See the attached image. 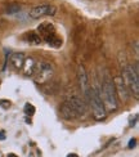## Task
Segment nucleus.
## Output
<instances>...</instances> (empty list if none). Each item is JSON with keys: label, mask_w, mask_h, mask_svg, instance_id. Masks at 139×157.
Segmentation results:
<instances>
[{"label": "nucleus", "mask_w": 139, "mask_h": 157, "mask_svg": "<svg viewBox=\"0 0 139 157\" xmlns=\"http://www.w3.org/2000/svg\"><path fill=\"white\" fill-rule=\"evenodd\" d=\"M101 91L102 101L104 103L106 111H116L118 104H117V95H116V89L112 77L108 72H104L102 77V86L99 89Z\"/></svg>", "instance_id": "obj_1"}, {"label": "nucleus", "mask_w": 139, "mask_h": 157, "mask_svg": "<svg viewBox=\"0 0 139 157\" xmlns=\"http://www.w3.org/2000/svg\"><path fill=\"white\" fill-rule=\"evenodd\" d=\"M88 102L90 103L91 115H93V117H94V120L102 121V120H104L106 117H107V111H106L104 103H103L102 97H101V91H99L98 88L90 86Z\"/></svg>", "instance_id": "obj_2"}, {"label": "nucleus", "mask_w": 139, "mask_h": 157, "mask_svg": "<svg viewBox=\"0 0 139 157\" xmlns=\"http://www.w3.org/2000/svg\"><path fill=\"white\" fill-rule=\"evenodd\" d=\"M124 81L126 84L129 91H131L135 97L139 95V70L138 64L135 66H126L124 68Z\"/></svg>", "instance_id": "obj_3"}, {"label": "nucleus", "mask_w": 139, "mask_h": 157, "mask_svg": "<svg viewBox=\"0 0 139 157\" xmlns=\"http://www.w3.org/2000/svg\"><path fill=\"white\" fill-rule=\"evenodd\" d=\"M54 70H53L52 64L48 62H36V67L34 71V78L37 84H45L48 82L53 77Z\"/></svg>", "instance_id": "obj_4"}, {"label": "nucleus", "mask_w": 139, "mask_h": 157, "mask_svg": "<svg viewBox=\"0 0 139 157\" xmlns=\"http://www.w3.org/2000/svg\"><path fill=\"white\" fill-rule=\"evenodd\" d=\"M56 13H57V8L54 5H52V4H41V5L34 6V8L30 10L29 16L32 19H40L43 17L54 16Z\"/></svg>", "instance_id": "obj_5"}, {"label": "nucleus", "mask_w": 139, "mask_h": 157, "mask_svg": "<svg viewBox=\"0 0 139 157\" xmlns=\"http://www.w3.org/2000/svg\"><path fill=\"white\" fill-rule=\"evenodd\" d=\"M114 84H115V89H116V95L122 101V103H126L130 98V91L125 84L122 76H116L114 78Z\"/></svg>", "instance_id": "obj_6"}, {"label": "nucleus", "mask_w": 139, "mask_h": 157, "mask_svg": "<svg viewBox=\"0 0 139 157\" xmlns=\"http://www.w3.org/2000/svg\"><path fill=\"white\" fill-rule=\"evenodd\" d=\"M77 77H79V85H80V89L83 91L84 97L89 98V90H90V82H89V78H88V74H87V70L83 64L79 66V72H77Z\"/></svg>", "instance_id": "obj_7"}, {"label": "nucleus", "mask_w": 139, "mask_h": 157, "mask_svg": "<svg viewBox=\"0 0 139 157\" xmlns=\"http://www.w3.org/2000/svg\"><path fill=\"white\" fill-rule=\"evenodd\" d=\"M67 102L72 106V108L76 111L77 116H85V113H87V107H85L84 101H81L79 97H72Z\"/></svg>", "instance_id": "obj_8"}, {"label": "nucleus", "mask_w": 139, "mask_h": 157, "mask_svg": "<svg viewBox=\"0 0 139 157\" xmlns=\"http://www.w3.org/2000/svg\"><path fill=\"white\" fill-rule=\"evenodd\" d=\"M59 113H61V116L66 120H74V119H76V117H79L76 111L72 108V106L68 102H64L62 104L61 109H59Z\"/></svg>", "instance_id": "obj_9"}, {"label": "nucleus", "mask_w": 139, "mask_h": 157, "mask_svg": "<svg viewBox=\"0 0 139 157\" xmlns=\"http://www.w3.org/2000/svg\"><path fill=\"white\" fill-rule=\"evenodd\" d=\"M25 58H26V57H25L23 53H12V54H10V58H9L10 66L14 68L16 71L22 70L23 62H25Z\"/></svg>", "instance_id": "obj_10"}, {"label": "nucleus", "mask_w": 139, "mask_h": 157, "mask_svg": "<svg viewBox=\"0 0 139 157\" xmlns=\"http://www.w3.org/2000/svg\"><path fill=\"white\" fill-rule=\"evenodd\" d=\"M35 67H36V61L34 59V58H25L22 71L25 72L26 76H32V75H34Z\"/></svg>", "instance_id": "obj_11"}, {"label": "nucleus", "mask_w": 139, "mask_h": 157, "mask_svg": "<svg viewBox=\"0 0 139 157\" xmlns=\"http://www.w3.org/2000/svg\"><path fill=\"white\" fill-rule=\"evenodd\" d=\"M27 41L31 44H40L41 43V37L39 36L36 32H31V34L27 35Z\"/></svg>", "instance_id": "obj_12"}, {"label": "nucleus", "mask_w": 139, "mask_h": 157, "mask_svg": "<svg viewBox=\"0 0 139 157\" xmlns=\"http://www.w3.org/2000/svg\"><path fill=\"white\" fill-rule=\"evenodd\" d=\"M25 113L27 115V116H32L35 113V107L32 106V104H30V103H27L25 106Z\"/></svg>", "instance_id": "obj_13"}, {"label": "nucleus", "mask_w": 139, "mask_h": 157, "mask_svg": "<svg viewBox=\"0 0 139 157\" xmlns=\"http://www.w3.org/2000/svg\"><path fill=\"white\" fill-rule=\"evenodd\" d=\"M135 142H137L135 139H131V140L129 142V148H133V147L135 146Z\"/></svg>", "instance_id": "obj_14"}, {"label": "nucleus", "mask_w": 139, "mask_h": 157, "mask_svg": "<svg viewBox=\"0 0 139 157\" xmlns=\"http://www.w3.org/2000/svg\"><path fill=\"white\" fill-rule=\"evenodd\" d=\"M4 139H5V133L0 132V140H4Z\"/></svg>", "instance_id": "obj_15"}, {"label": "nucleus", "mask_w": 139, "mask_h": 157, "mask_svg": "<svg viewBox=\"0 0 139 157\" xmlns=\"http://www.w3.org/2000/svg\"><path fill=\"white\" fill-rule=\"evenodd\" d=\"M67 157H79L76 153H70V155H67Z\"/></svg>", "instance_id": "obj_16"}, {"label": "nucleus", "mask_w": 139, "mask_h": 157, "mask_svg": "<svg viewBox=\"0 0 139 157\" xmlns=\"http://www.w3.org/2000/svg\"><path fill=\"white\" fill-rule=\"evenodd\" d=\"M8 157H18V156L14 155V153H10V155H8Z\"/></svg>", "instance_id": "obj_17"}]
</instances>
